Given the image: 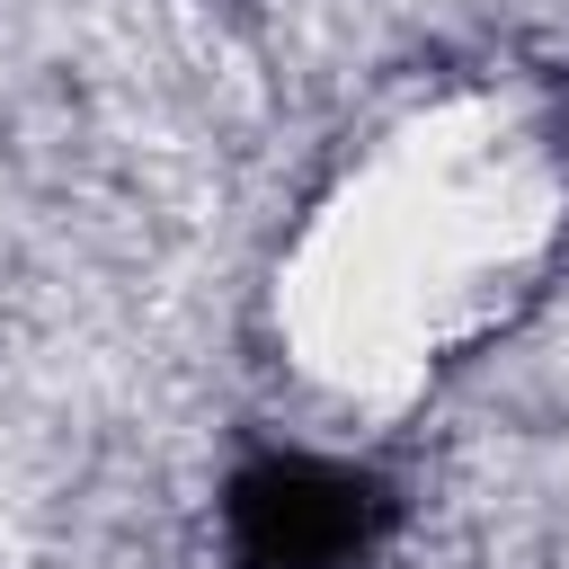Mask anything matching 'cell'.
<instances>
[{"mask_svg": "<svg viewBox=\"0 0 569 569\" xmlns=\"http://www.w3.org/2000/svg\"><path fill=\"white\" fill-rule=\"evenodd\" d=\"M560 187L507 107H436L347 169L276 267L293 365L338 400H409L542 267Z\"/></svg>", "mask_w": 569, "mask_h": 569, "instance_id": "6da1fadb", "label": "cell"}]
</instances>
